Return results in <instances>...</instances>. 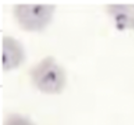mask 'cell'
<instances>
[{"mask_svg": "<svg viewBox=\"0 0 134 125\" xmlns=\"http://www.w3.org/2000/svg\"><path fill=\"white\" fill-rule=\"evenodd\" d=\"M29 74L35 86L45 93L58 94L65 84V72L52 56L40 60L30 69Z\"/></svg>", "mask_w": 134, "mask_h": 125, "instance_id": "cell-1", "label": "cell"}, {"mask_svg": "<svg viewBox=\"0 0 134 125\" xmlns=\"http://www.w3.org/2000/svg\"><path fill=\"white\" fill-rule=\"evenodd\" d=\"M55 6L50 4H16L13 13L19 26L28 32L44 28L51 21Z\"/></svg>", "mask_w": 134, "mask_h": 125, "instance_id": "cell-2", "label": "cell"}, {"mask_svg": "<svg viewBox=\"0 0 134 125\" xmlns=\"http://www.w3.org/2000/svg\"><path fill=\"white\" fill-rule=\"evenodd\" d=\"M24 51L18 40L10 36L2 38V68L5 71L17 67L24 59Z\"/></svg>", "mask_w": 134, "mask_h": 125, "instance_id": "cell-3", "label": "cell"}, {"mask_svg": "<svg viewBox=\"0 0 134 125\" xmlns=\"http://www.w3.org/2000/svg\"><path fill=\"white\" fill-rule=\"evenodd\" d=\"M3 125H35L29 118L14 113L9 114L5 120Z\"/></svg>", "mask_w": 134, "mask_h": 125, "instance_id": "cell-4", "label": "cell"}]
</instances>
